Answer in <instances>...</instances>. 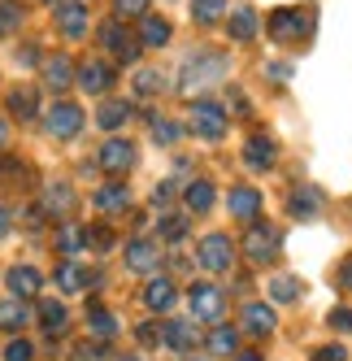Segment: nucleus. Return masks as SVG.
Segmentation results:
<instances>
[{"label":"nucleus","instance_id":"cd10ccee","mask_svg":"<svg viewBox=\"0 0 352 361\" xmlns=\"http://www.w3.org/2000/svg\"><path fill=\"white\" fill-rule=\"evenodd\" d=\"M96 122L105 126V131H118V126L131 122V105H127V100H105V105L96 109Z\"/></svg>","mask_w":352,"mask_h":361},{"label":"nucleus","instance_id":"4468645a","mask_svg":"<svg viewBox=\"0 0 352 361\" xmlns=\"http://www.w3.org/2000/svg\"><path fill=\"white\" fill-rule=\"evenodd\" d=\"M39 209H44V218H70L74 214V192H70V183H48L44 196H39Z\"/></svg>","mask_w":352,"mask_h":361},{"label":"nucleus","instance_id":"0eeeda50","mask_svg":"<svg viewBox=\"0 0 352 361\" xmlns=\"http://www.w3.org/2000/svg\"><path fill=\"white\" fill-rule=\"evenodd\" d=\"M44 126H48V135H57V140H74L87 126V118L74 100H57V105L44 114Z\"/></svg>","mask_w":352,"mask_h":361},{"label":"nucleus","instance_id":"6e6552de","mask_svg":"<svg viewBox=\"0 0 352 361\" xmlns=\"http://www.w3.org/2000/svg\"><path fill=\"white\" fill-rule=\"evenodd\" d=\"M100 44L109 48V53L122 61V66H131V61H139V39L127 31V22H105V27H100Z\"/></svg>","mask_w":352,"mask_h":361},{"label":"nucleus","instance_id":"6ab92c4d","mask_svg":"<svg viewBox=\"0 0 352 361\" xmlns=\"http://www.w3.org/2000/svg\"><path fill=\"white\" fill-rule=\"evenodd\" d=\"M92 204L100 214H122V209H131V192H127V183H105L92 196Z\"/></svg>","mask_w":352,"mask_h":361},{"label":"nucleus","instance_id":"6e6d98bb","mask_svg":"<svg viewBox=\"0 0 352 361\" xmlns=\"http://www.w3.org/2000/svg\"><path fill=\"white\" fill-rule=\"evenodd\" d=\"M235 361H265L261 353H235Z\"/></svg>","mask_w":352,"mask_h":361},{"label":"nucleus","instance_id":"4d7b16f0","mask_svg":"<svg viewBox=\"0 0 352 361\" xmlns=\"http://www.w3.org/2000/svg\"><path fill=\"white\" fill-rule=\"evenodd\" d=\"M5 135H9V126H5V118H0V144H5Z\"/></svg>","mask_w":352,"mask_h":361},{"label":"nucleus","instance_id":"09e8293b","mask_svg":"<svg viewBox=\"0 0 352 361\" xmlns=\"http://www.w3.org/2000/svg\"><path fill=\"white\" fill-rule=\"evenodd\" d=\"M170 200H174V183H157V192H153V209H165Z\"/></svg>","mask_w":352,"mask_h":361},{"label":"nucleus","instance_id":"72a5a7b5","mask_svg":"<svg viewBox=\"0 0 352 361\" xmlns=\"http://www.w3.org/2000/svg\"><path fill=\"white\" fill-rule=\"evenodd\" d=\"M31 314H27V305H22L18 296H9V300H0V331H18L22 322H27Z\"/></svg>","mask_w":352,"mask_h":361},{"label":"nucleus","instance_id":"a18cd8bd","mask_svg":"<svg viewBox=\"0 0 352 361\" xmlns=\"http://www.w3.org/2000/svg\"><path fill=\"white\" fill-rule=\"evenodd\" d=\"M118 13H127V18H144V13H148V0H118Z\"/></svg>","mask_w":352,"mask_h":361},{"label":"nucleus","instance_id":"393cba45","mask_svg":"<svg viewBox=\"0 0 352 361\" xmlns=\"http://www.w3.org/2000/svg\"><path fill=\"white\" fill-rule=\"evenodd\" d=\"M87 326H92V335H96V344H109L113 335H118V318L109 314L105 305H92V309H87Z\"/></svg>","mask_w":352,"mask_h":361},{"label":"nucleus","instance_id":"4be33fe9","mask_svg":"<svg viewBox=\"0 0 352 361\" xmlns=\"http://www.w3.org/2000/svg\"><path fill=\"white\" fill-rule=\"evenodd\" d=\"M213 183L209 178H191V183L183 188V200H187V214H209L213 209Z\"/></svg>","mask_w":352,"mask_h":361},{"label":"nucleus","instance_id":"473e14b6","mask_svg":"<svg viewBox=\"0 0 352 361\" xmlns=\"http://www.w3.org/2000/svg\"><path fill=\"white\" fill-rule=\"evenodd\" d=\"M165 83H170V79H165L161 70H139V74H135V96L153 100V96H161V92H165Z\"/></svg>","mask_w":352,"mask_h":361},{"label":"nucleus","instance_id":"f704fd0d","mask_svg":"<svg viewBox=\"0 0 352 361\" xmlns=\"http://www.w3.org/2000/svg\"><path fill=\"white\" fill-rule=\"evenodd\" d=\"M187 226H191L187 214H165V218H161V240H165V244H183V240H187Z\"/></svg>","mask_w":352,"mask_h":361},{"label":"nucleus","instance_id":"37998d69","mask_svg":"<svg viewBox=\"0 0 352 361\" xmlns=\"http://www.w3.org/2000/svg\"><path fill=\"white\" fill-rule=\"evenodd\" d=\"M326 322H331L335 331H352V309H344V305H335V309H331V318H326Z\"/></svg>","mask_w":352,"mask_h":361},{"label":"nucleus","instance_id":"ea45409f","mask_svg":"<svg viewBox=\"0 0 352 361\" xmlns=\"http://www.w3.org/2000/svg\"><path fill=\"white\" fill-rule=\"evenodd\" d=\"M57 248H61V252H79V248H83V226H61Z\"/></svg>","mask_w":352,"mask_h":361},{"label":"nucleus","instance_id":"f257e3e1","mask_svg":"<svg viewBox=\"0 0 352 361\" xmlns=\"http://www.w3.org/2000/svg\"><path fill=\"white\" fill-rule=\"evenodd\" d=\"M231 74V57H222L218 48H196V53L183 57L179 66V92L196 96V92H209L213 83H222Z\"/></svg>","mask_w":352,"mask_h":361},{"label":"nucleus","instance_id":"5701e85b","mask_svg":"<svg viewBox=\"0 0 352 361\" xmlns=\"http://www.w3.org/2000/svg\"><path fill=\"white\" fill-rule=\"evenodd\" d=\"M226 31H231V39H235V44H248V39H257L261 18H257L253 9H235V13H231V22H226Z\"/></svg>","mask_w":352,"mask_h":361},{"label":"nucleus","instance_id":"7c9ffc66","mask_svg":"<svg viewBox=\"0 0 352 361\" xmlns=\"http://www.w3.org/2000/svg\"><path fill=\"white\" fill-rule=\"evenodd\" d=\"M209 353H213V357H231V353H239V331H235V326H213V335H209Z\"/></svg>","mask_w":352,"mask_h":361},{"label":"nucleus","instance_id":"c756f323","mask_svg":"<svg viewBox=\"0 0 352 361\" xmlns=\"http://www.w3.org/2000/svg\"><path fill=\"white\" fill-rule=\"evenodd\" d=\"M57 283H61V292H83V288H92V274L83 270V266H74V262H65V266H57Z\"/></svg>","mask_w":352,"mask_h":361},{"label":"nucleus","instance_id":"b1692460","mask_svg":"<svg viewBox=\"0 0 352 361\" xmlns=\"http://www.w3.org/2000/svg\"><path fill=\"white\" fill-rule=\"evenodd\" d=\"M5 105H9V114H13V118L27 122V118H35V114H39V92H35V87H13V92L5 96Z\"/></svg>","mask_w":352,"mask_h":361},{"label":"nucleus","instance_id":"f03ea898","mask_svg":"<svg viewBox=\"0 0 352 361\" xmlns=\"http://www.w3.org/2000/svg\"><path fill=\"white\" fill-rule=\"evenodd\" d=\"M265 35L274 44H300V39H309L313 35V13L309 9H300V5H287V9H274L265 18Z\"/></svg>","mask_w":352,"mask_h":361},{"label":"nucleus","instance_id":"5fc2aeb1","mask_svg":"<svg viewBox=\"0 0 352 361\" xmlns=\"http://www.w3.org/2000/svg\"><path fill=\"white\" fill-rule=\"evenodd\" d=\"M5 235H9V209L0 204V240H5Z\"/></svg>","mask_w":352,"mask_h":361},{"label":"nucleus","instance_id":"603ef678","mask_svg":"<svg viewBox=\"0 0 352 361\" xmlns=\"http://www.w3.org/2000/svg\"><path fill=\"white\" fill-rule=\"evenodd\" d=\"M339 283H344V288H352V257H348V262L339 266Z\"/></svg>","mask_w":352,"mask_h":361},{"label":"nucleus","instance_id":"c03bdc74","mask_svg":"<svg viewBox=\"0 0 352 361\" xmlns=\"http://www.w3.org/2000/svg\"><path fill=\"white\" fill-rule=\"evenodd\" d=\"M70 361H105V353H100V344H79L70 353Z\"/></svg>","mask_w":352,"mask_h":361},{"label":"nucleus","instance_id":"423d86ee","mask_svg":"<svg viewBox=\"0 0 352 361\" xmlns=\"http://www.w3.org/2000/svg\"><path fill=\"white\" fill-rule=\"evenodd\" d=\"M187 131L200 135V140H222L226 135V109L213 105V100H196L191 118H187Z\"/></svg>","mask_w":352,"mask_h":361},{"label":"nucleus","instance_id":"ddd939ff","mask_svg":"<svg viewBox=\"0 0 352 361\" xmlns=\"http://www.w3.org/2000/svg\"><path fill=\"white\" fill-rule=\"evenodd\" d=\"M96 161L105 166L109 174H127V170L135 166V144H131V140H109L105 148H100Z\"/></svg>","mask_w":352,"mask_h":361},{"label":"nucleus","instance_id":"49530a36","mask_svg":"<svg viewBox=\"0 0 352 361\" xmlns=\"http://www.w3.org/2000/svg\"><path fill=\"white\" fill-rule=\"evenodd\" d=\"M18 174H27V170H22V161H18V157H5V152H0V178H18Z\"/></svg>","mask_w":352,"mask_h":361},{"label":"nucleus","instance_id":"dca6fc26","mask_svg":"<svg viewBox=\"0 0 352 361\" xmlns=\"http://www.w3.org/2000/svg\"><path fill=\"white\" fill-rule=\"evenodd\" d=\"M39 288H44V274H39L35 266H9V292H13L18 300L39 296Z\"/></svg>","mask_w":352,"mask_h":361},{"label":"nucleus","instance_id":"412c9836","mask_svg":"<svg viewBox=\"0 0 352 361\" xmlns=\"http://www.w3.org/2000/svg\"><path fill=\"white\" fill-rule=\"evenodd\" d=\"M74 83V61L70 57H48L44 61V87L48 92H65Z\"/></svg>","mask_w":352,"mask_h":361},{"label":"nucleus","instance_id":"c85d7f7f","mask_svg":"<svg viewBox=\"0 0 352 361\" xmlns=\"http://www.w3.org/2000/svg\"><path fill=\"white\" fill-rule=\"evenodd\" d=\"M300 296H305V283H300L296 274H274V279H270V300L291 305V300H300Z\"/></svg>","mask_w":352,"mask_h":361},{"label":"nucleus","instance_id":"864d4df0","mask_svg":"<svg viewBox=\"0 0 352 361\" xmlns=\"http://www.w3.org/2000/svg\"><path fill=\"white\" fill-rule=\"evenodd\" d=\"M231 109H235V114H248V100H244L239 92H231Z\"/></svg>","mask_w":352,"mask_h":361},{"label":"nucleus","instance_id":"f8f14e48","mask_svg":"<svg viewBox=\"0 0 352 361\" xmlns=\"http://www.w3.org/2000/svg\"><path fill=\"white\" fill-rule=\"evenodd\" d=\"M157 266H161V244H153V240H131L127 244V270L153 274Z\"/></svg>","mask_w":352,"mask_h":361},{"label":"nucleus","instance_id":"58836bf2","mask_svg":"<svg viewBox=\"0 0 352 361\" xmlns=\"http://www.w3.org/2000/svg\"><path fill=\"white\" fill-rule=\"evenodd\" d=\"M153 140H157V144H179V140H183V126L157 118V122H153Z\"/></svg>","mask_w":352,"mask_h":361},{"label":"nucleus","instance_id":"79ce46f5","mask_svg":"<svg viewBox=\"0 0 352 361\" xmlns=\"http://www.w3.org/2000/svg\"><path fill=\"white\" fill-rule=\"evenodd\" d=\"M35 357V348L27 344V340H13L9 348H5V361H31Z\"/></svg>","mask_w":352,"mask_h":361},{"label":"nucleus","instance_id":"3c124183","mask_svg":"<svg viewBox=\"0 0 352 361\" xmlns=\"http://www.w3.org/2000/svg\"><path fill=\"white\" fill-rule=\"evenodd\" d=\"M287 74H291V66H283V61H279V66H270V79H274V83H283Z\"/></svg>","mask_w":352,"mask_h":361},{"label":"nucleus","instance_id":"39448f33","mask_svg":"<svg viewBox=\"0 0 352 361\" xmlns=\"http://www.w3.org/2000/svg\"><path fill=\"white\" fill-rule=\"evenodd\" d=\"M187 305H191V322H222V314H226V292L213 288V283H191Z\"/></svg>","mask_w":352,"mask_h":361},{"label":"nucleus","instance_id":"a19ab883","mask_svg":"<svg viewBox=\"0 0 352 361\" xmlns=\"http://www.w3.org/2000/svg\"><path fill=\"white\" fill-rule=\"evenodd\" d=\"M135 340H139L144 348H153V344H161V326H157V322H144V326L135 331Z\"/></svg>","mask_w":352,"mask_h":361},{"label":"nucleus","instance_id":"4c0bfd02","mask_svg":"<svg viewBox=\"0 0 352 361\" xmlns=\"http://www.w3.org/2000/svg\"><path fill=\"white\" fill-rule=\"evenodd\" d=\"M83 248H96V252L113 248V231L109 226H83Z\"/></svg>","mask_w":352,"mask_h":361},{"label":"nucleus","instance_id":"9d476101","mask_svg":"<svg viewBox=\"0 0 352 361\" xmlns=\"http://www.w3.org/2000/svg\"><path fill=\"white\" fill-rule=\"evenodd\" d=\"M74 83H79L83 92H109L113 87V66L109 61H100V57H92L87 66H79V70H74Z\"/></svg>","mask_w":352,"mask_h":361},{"label":"nucleus","instance_id":"c9c22d12","mask_svg":"<svg viewBox=\"0 0 352 361\" xmlns=\"http://www.w3.org/2000/svg\"><path fill=\"white\" fill-rule=\"evenodd\" d=\"M39 322H44L48 335H57V331L65 326V305H61V300H44V305H39Z\"/></svg>","mask_w":352,"mask_h":361},{"label":"nucleus","instance_id":"a211bd4d","mask_svg":"<svg viewBox=\"0 0 352 361\" xmlns=\"http://www.w3.org/2000/svg\"><path fill=\"white\" fill-rule=\"evenodd\" d=\"M174 300H179V288H174L170 279H153V283L144 288V305L153 309V314H170Z\"/></svg>","mask_w":352,"mask_h":361},{"label":"nucleus","instance_id":"de8ad7c7","mask_svg":"<svg viewBox=\"0 0 352 361\" xmlns=\"http://www.w3.org/2000/svg\"><path fill=\"white\" fill-rule=\"evenodd\" d=\"M313 361H348V353H344L339 344H326V348L313 353Z\"/></svg>","mask_w":352,"mask_h":361},{"label":"nucleus","instance_id":"8fccbe9b","mask_svg":"<svg viewBox=\"0 0 352 361\" xmlns=\"http://www.w3.org/2000/svg\"><path fill=\"white\" fill-rule=\"evenodd\" d=\"M18 61H22V66H39V48H31V44H27V48L18 53Z\"/></svg>","mask_w":352,"mask_h":361},{"label":"nucleus","instance_id":"2eb2a0df","mask_svg":"<svg viewBox=\"0 0 352 361\" xmlns=\"http://www.w3.org/2000/svg\"><path fill=\"white\" fill-rule=\"evenodd\" d=\"M274 326H279V318H274L270 305H261V300H248L244 305V331L253 335V340H265Z\"/></svg>","mask_w":352,"mask_h":361},{"label":"nucleus","instance_id":"aec40b11","mask_svg":"<svg viewBox=\"0 0 352 361\" xmlns=\"http://www.w3.org/2000/svg\"><path fill=\"white\" fill-rule=\"evenodd\" d=\"M170 35H174V31H170V22H165V18L144 13L139 35H135V39H139V48H165V44H170Z\"/></svg>","mask_w":352,"mask_h":361},{"label":"nucleus","instance_id":"13d9d810","mask_svg":"<svg viewBox=\"0 0 352 361\" xmlns=\"http://www.w3.org/2000/svg\"><path fill=\"white\" fill-rule=\"evenodd\" d=\"M118 361H139V357H118Z\"/></svg>","mask_w":352,"mask_h":361},{"label":"nucleus","instance_id":"2f4dec72","mask_svg":"<svg viewBox=\"0 0 352 361\" xmlns=\"http://www.w3.org/2000/svg\"><path fill=\"white\" fill-rule=\"evenodd\" d=\"M226 13V0H191V18L196 27H218Z\"/></svg>","mask_w":352,"mask_h":361},{"label":"nucleus","instance_id":"a878e982","mask_svg":"<svg viewBox=\"0 0 352 361\" xmlns=\"http://www.w3.org/2000/svg\"><path fill=\"white\" fill-rule=\"evenodd\" d=\"M161 340H165L174 353H187L200 335H196V322H165V326H161Z\"/></svg>","mask_w":352,"mask_h":361},{"label":"nucleus","instance_id":"20e7f679","mask_svg":"<svg viewBox=\"0 0 352 361\" xmlns=\"http://www.w3.org/2000/svg\"><path fill=\"white\" fill-rule=\"evenodd\" d=\"M196 262L205 266L209 274L231 270V266H235V244H231V235H222V231H209V235L196 244Z\"/></svg>","mask_w":352,"mask_h":361},{"label":"nucleus","instance_id":"1a4fd4ad","mask_svg":"<svg viewBox=\"0 0 352 361\" xmlns=\"http://www.w3.org/2000/svg\"><path fill=\"white\" fill-rule=\"evenodd\" d=\"M274 157H279V144H274L265 131L248 135V144H244V161H248V170L265 174V170H274Z\"/></svg>","mask_w":352,"mask_h":361},{"label":"nucleus","instance_id":"bf43d9fd","mask_svg":"<svg viewBox=\"0 0 352 361\" xmlns=\"http://www.w3.org/2000/svg\"><path fill=\"white\" fill-rule=\"evenodd\" d=\"M48 5H61V0H48Z\"/></svg>","mask_w":352,"mask_h":361},{"label":"nucleus","instance_id":"bb28decb","mask_svg":"<svg viewBox=\"0 0 352 361\" xmlns=\"http://www.w3.org/2000/svg\"><path fill=\"white\" fill-rule=\"evenodd\" d=\"M287 209H291V218H313L318 209H322V196H318V188H296L291 192V200H287Z\"/></svg>","mask_w":352,"mask_h":361},{"label":"nucleus","instance_id":"9b49d317","mask_svg":"<svg viewBox=\"0 0 352 361\" xmlns=\"http://www.w3.org/2000/svg\"><path fill=\"white\" fill-rule=\"evenodd\" d=\"M57 27L65 39H83L87 35V5L83 0H61L57 5Z\"/></svg>","mask_w":352,"mask_h":361},{"label":"nucleus","instance_id":"7ed1b4c3","mask_svg":"<svg viewBox=\"0 0 352 361\" xmlns=\"http://www.w3.org/2000/svg\"><path fill=\"white\" fill-rule=\"evenodd\" d=\"M283 252V231L270 226V222H253V231L244 235V257L253 266H270L274 257Z\"/></svg>","mask_w":352,"mask_h":361},{"label":"nucleus","instance_id":"e433bc0d","mask_svg":"<svg viewBox=\"0 0 352 361\" xmlns=\"http://www.w3.org/2000/svg\"><path fill=\"white\" fill-rule=\"evenodd\" d=\"M22 18H27V13H22L18 0H0V35L18 31V27H22Z\"/></svg>","mask_w":352,"mask_h":361},{"label":"nucleus","instance_id":"f3484780","mask_svg":"<svg viewBox=\"0 0 352 361\" xmlns=\"http://www.w3.org/2000/svg\"><path fill=\"white\" fill-rule=\"evenodd\" d=\"M226 209H231V218L253 222V218L261 214V192H253V188H231V196H226Z\"/></svg>","mask_w":352,"mask_h":361}]
</instances>
